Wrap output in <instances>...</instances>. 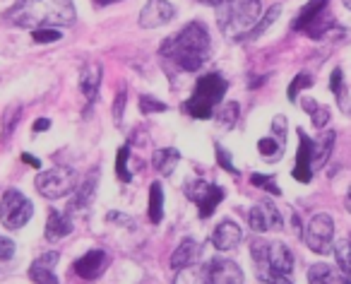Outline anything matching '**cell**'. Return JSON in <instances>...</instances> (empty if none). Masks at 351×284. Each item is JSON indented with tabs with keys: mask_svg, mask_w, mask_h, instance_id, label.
<instances>
[{
	"mask_svg": "<svg viewBox=\"0 0 351 284\" xmlns=\"http://www.w3.org/2000/svg\"><path fill=\"white\" fill-rule=\"evenodd\" d=\"M212 39L202 22H191L181 32L161 41L159 56L183 73H195L210 60Z\"/></svg>",
	"mask_w": 351,
	"mask_h": 284,
	"instance_id": "obj_1",
	"label": "cell"
},
{
	"mask_svg": "<svg viewBox=\"0 0 351 284\" xmlns=\"http://www.w3.org/2000/svg\"><path fill=\"white\" fill-rule=\"evenodd\" d=\"M5 20L25 29L39 27H73L77 20L73 0H15V5L5 12Z\"/></svg>",
	"mask_w": 351,
	"mask_h": 284,
	"instance_id": "obj_2",
	"label": "cell"
},
{
	"mask_svg": "<svg viewBox=\"0 0 351 284\" xmlns=\"http://www.w3.org/2000/svg\"><path fill=\"white\" fill-rule=\"evenodd\" d=\"M250 255L258 265L260 282H284L289 284V274L293 270V253L284 241L255 239L250 244Z\"/></svg>",
	"mask_w": 351,
	"mask_h": 284,
	"instance_id": "obj_3",
	"label": "cell"
},
{
	"mask_svg": "<svg viewBox=\"0 0 351 284\" xmlns=\"http://www.w3.org/2000/svg\"><path fill=\"white\" fill-rule=\"evenodd\" d=\"M215 10H217L219 29L229 39L241 41L245 32L263 15V0H226V3L217 5Z\"/></svg>",
	"mask_w": 351,
	"mask_h": 284,
	"instance_id": "obj_4",
	"label": "cell"
},
{
	"mask_svg": "<svg viewBox=\"0 0 351 284\" xmlns=\"http://www.w3.org/2000/svg\"><path fill=\"white\" fill-rule=\"evenodd\" d=\"M229 92V82L219 73H207L205 78L197 80L191 99L186 102V111L197 121H207L215 116L217 106L224 102V94Z\"/></svg>",
	"mask_w": 351,
	"mask_h": 284,
	"instance_id": "obj_5",
	"label": "cell"
},
{
	"mask_svg": "<svg viewBox=\"0 0 351 284\" xmlns=\"http://www.w3.org/2000/svg\"><path fill=\"white\" fill-rule=\"evenodd\" d=\"M32 215H34V205L25 193L15 191V188L3 193V198H0V222L5 229H22V226L29 224Z\"/></svg>",
	"mask_w": 351,
	"mask_h": 284,
	"instance_id": "obj_6",
	"label": "cell"
},
{
	"mask_svg": "<svg viewBox=\"0 0 351 284\" xmlns=\"http://www.w3.org/2000/svg\"><path fill=\"white\" fill-rule=\"evenodd\" d=\"M77 183V174L70 167H53L46 169L36 176V191L41 193L49 200H58V198H65Z\"/></svg>",
	"mask_w": 351,
	"mask_h": 284,
	"instance_id": "obj_7",
	"label": "cell"
},
{
	"mask_svg": "<svg viewBox=\"0 0 351 284\" xmlns=\"http://www.w3.org/2000/svg\"><path fill=\"white\" fill-rule=\"evenodd\" d=\"M306 246L315 255H325L335 246V220L327 212H317L308 220L306 234H303Z\"/></svg>",
	"mask_w": 351,
	"mask_h": 284,
	"instance_id": "obj_8",
	"label": "cell"
},
{
	"mask_svg": "<svg viewBox=\"0 0 351 284\" xmlns=\"http://www.w3.org/2000/svg\"><path fill=\"white\" fill-rule=\"evenodd\" d=\"M186 196L197 205L202 220H207V217L215 215V210L219 207V202L224 200L226 191L221 186H217V183H212V181L195 178V181L186 183Z\"/></svg>",
	"mask_w": 351,
	"mask_h": 284,
	"instance_id": "obj_9",
	"label": "cell"
},
{
	"mask_svg": "<svg viewBox=\"0 0 351 284\" xmlns=\"http://www.w3.org/2000/svg\"><path fill=\"white\" fill-rule=\"evenodd\" d=\"M202 282L210 284H243L245 274L231 258H212L202 268Z\"/></svg>",
	"mask_w": 351,
	"mask_h": 284,
	"instance_id": "obj_10",
	"label": "cell"
},
{
	"mask_svg": "<svg viewBox=\"0 0 351 284\" xmlns=\"http://www.w3.org/2000/svg\"><path fill=\"white\" fill-rule=\"evenodd\" d=\"M248 226L255 234H265V231H279L284 229L282 212L277 210L272 200H263L248 210Z\"/></svg>",
	"mask_w": 351,
	"mask_h": 284,
	"instance_id": "obj_11",
	"label": "cell"
},
{
	"mask_svg": "<svg viewBox=\"0 0 351 284\" xmlns=\"http://www.w3.org/2000/svg\"><path fill=\"white\" fill-rule=\"evenodd\" d=\"M173 17H176V8L171 5L169 0H147L145 8L140 10L137 22L145 29H156V27L169 25Z\"/></svg>",
	"mask_w": 351,
	"mask_h": 284,
	"instance_id": "obj_12",
	"label": "cell"
},
{
	"mask_svg": "<svg viewBox=\"0 0 351 284\" xmlns=\"http://www.w3.org/2000/svg\"><path fill=\"white\" fill-rule=\"evenodd\" d=\"M106 268H108V253L101 248H94V250H89V253H84L82 258L73 265V272L77 274L80 279H84V282H94V279H99L106 272Z\"/></svg>",
	"mask_w": 351,
	"mask_h": 284,
	"instance_id": "obj_13",
	"label": "cell"
},
{
	"mask_svg": "<svg viewBox=\"0 0 351 284\" xmlns=\"http://www.w3.org/2000/svg\"><path fill=\"white\" fill-rule=\"evenodd\" d=\"M293 178L298 183H311L313 174V140L308 137L306 130L298 128V152H296V167H293Z\"/></svg>",
	"mask_w": 351,
	"mask_h": 284,
	"instance_id": "obj_14",
	"label": "cell"
},
{
	"mask_svg": "<svg viewBox=\"0 0 351 284\" xmlns=\"http://www.w3.org/2000/svg\"><path fill=\"white\" fill-rule=\"evenodd\" d=\"M241 241H243V231L231 220L219 222L217 229L212 231V246H215L217 250H234V248H239Z\"/></svg>",
	"mask_w": 351,
	"mask_h": 284,
	"instance_id": "obj_15",
	"label": "cell"
},
{
	"mask_svg": "<svg viewBox=\"0 0 351 284\" xmlns=\"http://www.w3.org/2000/svg\"><path fill=\"white\" fill-rule=\"evenodd\" d=\"M60 260V253H44L32 263L29 268V277L32 282H46V284H58V277H56V265Z\"/></svg>",
	"mask_w": 351,
	"mask_h": 284,
	"instance_id": "obj_16",
	"label": "cell"
},
{
	"mask_svg": "<svg viewBox=\"0 0 351 284\" xmlns=\"http://www.w3.org/2000/svg\"><path fill=\"white\" fill-rule=\"evenodd\" d=\"M104 68L99 63H89L80 73V89H82L84 99H87V106H92L99 97V87H101Z\"/></svg>",
	"mask_w": 351,
	"mask_h": 284,
	"instance_id": "obj_17",
	"label": "cell"
},
{
	"mask_svg": "<svg viewBox=\"0 0 351 284\" xmlns=\"http://www.w3.org/2000/svg\"><path fill=\"white\" fill-rule=\"evenodd\" d=\"M197 258H200V244L188 236V239H183L181 244H178V248H176L173 255H171V270L181 272V270L191 268Z\"/></svg>",
	"mask_w": 351,
	"mask_h": 284,
	"instance_id": "obj_18",
	"label": "cell"
},
{
	"mask_svg": "<svg viewBox=\"0 0 351 284\" xmlns=\"http://www.w3.org/2000/svg\"><path fill=\"white\" fill-rule=\"evenodd\" d=\"M73 229H75L73 220H70L65 212L51 210L49 212V222H46L44 236H46V241H49V244H56V241H60V239H65V236L73 234Z\"/></svg>",
	"mask_w": 351,
	"mask_h": 284,
	"instance_id": "obj_19",
	"label": "cell"
},
{
	"mask_svg": "<svg viewBox=\"0 0 351 284\" xmlns=\"http://www.w3.org/2000/svg\"><path fill=\"white\" fill-rule=\"evenodd\" d=\"M308 282L311 284H325V282L346 284V282H351V277H346L339 268H332V265H327V263H315L308 270Z\"/></svg>",
	"mask_w": 351,
	"mask_h": 284,
	"instance_id": "obj_20",
	"label": "cell"
},
{
	"mask_svg": "<svg viewBox=\"0 0 351 284\" xmlns=\"http://www.w3.org/2000/svg\"><path fill=\"white\" fill-rule=\"evenodd\" d=\"M97 178H99V169L94 167L92 171L87 174L84 181H80V188L75 193V200H73V210H87L94 200V193H97Z\"/></svg>",
	"mask_w": 351,
	"mask_h": 284,
	"instance_id": "obj_21",
	"label": "cell"
},
{
	"mask_svg": "<svg viewBox=\"0 0 351 284\" xmlns=\"http://www.w3.org/2000/svg\"><path fill=\"white\" fill-rule=\"evenodd\" d=\"M335 140H337L335 130H327L320 140H313V169H322L330 162V154L335 150Z\"/></svg>",
	"mask_w": 351,
	"mask_h": 284,
	"instance_id": "obj_22",
	"label": "cell"
},
{
	"mask_svg": "<svg viewBox=\"0 0 351 284\" xmlns=\"http://www.w3.org/2000/svg\"><path fill=\"white\" fill-rule=\"evenodd\" d=\"M178 162H181V152L176 147H161V150H156L154 157H152V167H154L161 176H171L173 169L178 167Z\"/></svg>",
	"mask_w": 351,
	"mask_h": 284,
	"instance_id": "obj_23",
	"label": "cell"
},
{
	"mask_svg": "<svg viewBox=\"0 0 351 284\" xmlns=\"http://www.w3.org/2000/svg\"><path fill=\"white\" fill-rule=\"evenodd\" d=\"M327 5H330V0H308L306 5L301 8V12L296 15V20H293L291 29L293 32H303L317 15H320L322 10H327Z\"/></svg>",
	"mask_w": 351,
	"mask_h": 284,
	"instance_id": "obj_24",
	"label": "cell"
},
{
	"mask_svg": "<svg viewBox=\"0 0 351 284\" xmlns=\"http://www.w3.org/2000/svg\"><path fill=\"white\" fill-rule=\"evenodd\" d=\"M279 15H282V5L267 8V10H265L263 15L258 17V22H255V25L250 27L248 32H245L243 39H241V41H253V39H258V36H263L265 32L269 29V25H274V22L279 20Z\"/></svg>",
	"mask_w": 351,
	"mask_h": 284,
	"instance_id": "obj_25",
	"label": "cell"
},
{
	"mask_svg": "<svg viewBox=\"0 0 351 284\" xmlns=\"http://www.w3.org/2000/svg\"><path fill=\"white\" fill-rule=\"evenodd\" d=\"M147 215H149L152 224H159L164 220V188H161L159 181L149 186V210H147Z\"/></svg>",
	"mask_w": 351,
	"mask_h": 284,
	"instance_id": "obj_26",
	"label": "cell"
},
{
	"mask_svg": "<svg viewBox=\"0 0 351 284\" xmlns=\"http://www.w3.org/2000/svg\"><path fill=\"white\" fill-rule=\"evenodd\" d=\"M301 108L311 116V121L315 128H325L327 123H330V108L322 106V104L315 102V99H301Z\"/></svg>",
	"mask_w": 351,
	"mask_h": 284,
	"instance_id": "obj_27",
	"label": "cell"
},
{
	"mask_svg": "<svg viewBox=\"0 0 351 284\" xmlns=\"http://www.w3.org/2000/svg\"><path fill=\"white\" fill-rule=\"evenodd\" d=\"M215 116H217V121H219V126H221V128L231 130V128H234L236 123H239L241 106H239L236 102H226V104H221L219 111H215Z\"/></svg>",
	"mask_w": 351,
	"mask_h": 284,
	"instance_id": "obj_28",
	"label": "cell"
},
{
	"mask_svg": "<svg viewBox=\"0 0 351 284\" xmlns=\"http://www.w3.org/2000/svg\"><path fill=\"white\" fill-rule=\"evenodd\" d=\"M258 152L267 159H277L279 154H284V142L279 137L269 135V137H260L258 140Z\"/></svg>",
	"mask_w": 351,
	"mask_h": 284,
	"instance_id": "obj_29",
	"label": "cell"
},
{
	"mask_svg": "<svg viewBox=\"0 0 351 284\" xmlns=\"http://www.w3.org/2000/svg\"><path fill=\"white\" fill-rule=\"evenodd\" d=\"M335 260H337V268L351 277V241H339L335 248Z\"/></svg>",
	"mask_w": 351,
	"mask_h": 284,
	"instance_id": "obj_30",
	"label": "cell"
},
{
	"mask_svg": "<svg viewBox=\"0 0 351 284\" xmlns=\"http://www.w3.org/2000/svg\"><path fill=\"white\" fill-rule=\"evenodd\" d=\"M128 159H130V145H123L121 150H118V154H116V174H118V178H121L123 183H130L132 181V171L128 169Z\"/></svg>",
	"mask_w": 351,
	"mask_h": 284,
	"instance_id": "obj_31",
	"label": "cell"
},
{
	"mask_svg": "<svg viewBox=\"0 0 351 284\" xmlns=\"http://www.w3.org/2000/svg\"><path fill=\"white\" fill-rule=\"evenodd\" d=\"M22 113H25L22 106H10L5 113H3V140H10L12 130L17 128V121L22 118Z\"/></svg>",
	"mask_w": 351,
	"mask_h": 284,
	"instance_id": "obj_32",
	"label": "cell"
},
{
	"mask_svg": "<svg viewBox=\"0 0 351 284\" xmlns=\"http://www.w3.org/2000/svg\"><path fill=\"white\" fill-rule=\"evenodd\" d=\"M250 183H253L255 188H263V191H267L269 196L282 198V188L277 186V178H274V176H267V174H253V176H250Z\"/></svg>",
	"mask_w": 351,
	"mask_h": 284,
	"instance_id": "obj_33",
	"label": "cell"
},
{
	"mask_svg": "<svg viewBox=\"0 0 351 284\" xmlns=\"http://www.w3.org/2000/svg\"><path fill=\"white\" fill-rule=\"evenodd\" d=\"M330 89L332 94L337 97V102L344 106L346 104V87H344V73H341V68H335L330 75Z\"/></svg>",
	"mask_w": 351,
	"mask_h": 284,
	"instance_id": "obj_34",
	"label": "cell"
},
{
	"mask_svg": "<svg viewBox=\"0 0 351 284\" xmlns=\"http://www.w3.org/2000/svg\"><path fill=\"white\" fill-rule=\"evenodd\" d=\"M313 75H308V73H301V75H296L293 78V82H291V87H289V99L291 102H296V94H298V89H308V87H313Z\"/></svg>",
	"mask_w": 351,
	"mask_h": 284,
	"instance_id": "obj_35",
	"label": "cell"
},
{
	"mask_svg": "<svg viewBox=\"0 0 351 284\" xmlns=\"http://www.w3.org/2000/svg\"><path fill=\"white\" fill-rule=\"evenodd\" d=\"M140 108H142V113H154V111H166V104L164 102H159V99H154V97H140Z\"/></svg>",
	"mask_w": 351,
	"mask_h": 284,
	"instance_id": "obj_36",
	"label": "cell"
},
{
	"mask_svg": "<svg viewBox=\"0 0 351 284\" xmlns=\"http://www.w3.org/2000/svg\"><path fill=\"white\" fill-rule=\"evenodd\" d=\"M217 162H219V167L224 169V171H229V174H234V176H239V169L234 167V164H231V154L226 152L224 147H221V145H217Z\"/></svg>",
	"mask_w": 351,
	"mask_h": 284,
	"instance_id": "obj_37",
	"label": "cell"
},
{
	"mask_svg": "<svg viewBox=\"0 0 351 284\" xmlns=\"http://www.w3.org/2000/svg\"><path fill=\"white\" fill-rule=\"evenodd\" d=\"M60 32L56 27H41V29H34V41H41V44H49V41H58Z\"/></svg>",
	"mask_w": 351,
	"mask_h": 284,
	"instance_id": "obj_38",
	"label": "cell"
},
{
	"mask_svg": "<svg viewBox=\"0 0 351 284\" xmlns=\"http://www.w3.org/2000/svg\"><path fill=\"white\" fill-rule=\"evenodd\" d=\"M125 99H128V92L125 87L116 94V102H113V121L121 123L123 121V108H125Z\"/></svg>",
	"mask_w": 351,
	"mask_h": 284,
	"instance_id": "obj_39",
	"label": "cell"
},
{
	"mask_svg": "<svg viewBox=\"0 0 351 284\" xmlns=\"http://www.w3.org/2000/svg\"><path fill=\"white\" fill-rule=\"evenodd\" d=\"M272 135L279 137V140H287V116H274L272 121Z\"/></svg>",
	"mask_w": 351,
	"mask_h": 284,
	"instance_id": "obj_40",
	"label": "cell"
},
{
	"mask_svg": "<svg viewBox=\"0 0 351 284\" xmlns=\"http://www.w3.org/2000/svg\"><path fill=\"white\" fill-rule=\"evenodd\" d=\"M15 255V241L0 239V260H10Z\"/></svg>",
	"mask_w": 351,
	"mask_h": 284,
	"instance_id": "obj_41",
	"label": "cell"
},
{
	"mask_svg": "<svg viewBox=\"0 0 351 284\" xmlns=\"http://www.w3.org/2000/svg\"><path fill=\"white\" fill-rule=\"evenodd\" d=\"M49 126H51L49 118H39V121H36V126H34V130H49Z\"/></svg>",
	"mask_w": 351,
	"mask_h": 284,
	"instance_id": "obj_42",
	"label": "cell"
},
{
	"mask_svg": "<svg viewBox=\"0 0 351 284\" xmlns=\"http://www.w3.org/2000/svg\"><path fill=\"white\" fill-rule=\"evenodd\" d=\"M344 207H346V212H351V186H349V191H346V196H344Z\"/></svg>",
	"mask_w": 351,
	"mask_h": 284,
	"instance_id": "obj_43",
	"label": "cell"
},
{
	"mask_svg": "<svg viewBox=\"0 0 351 284\" xmlns=\"http://www.w3.org/2000/svg\"><path fill=\"white\" fill-rule=\"evenodd\" d=\"M97 5H101V8H106V5H113V3H121V0H94Z\"/></svg>",
	"mask_w": 351,
	"mask_h": 284,
	"instance_id": "obj_44",
	"label": "cell"
},
{
	"mask_svg": "<svg viewBox=\"0 0 351 284\" xmlns=\"http://www.w3.org/2000/svg\"><path fill=\"white\" fill-rule=\"evenodd\" d=\"M341 3H344V8H349L351 10V0H341Z\"/></svg>",
	"mask_w": 351,
	"mask_h": 284,
	"instance_id": "obj_45",
	"label": "cell"
}]
</instances>
